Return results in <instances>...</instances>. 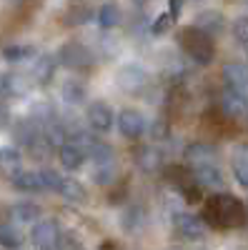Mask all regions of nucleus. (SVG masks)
Here are the masks:
<instances>
[{"label": "nucleus", "mask_w": 248, "mask_h": 250, "mask_svg": "<svg viewBox=\"0 0 248 250\" xmlns=\"http://www.w3.org/2000/svg\"><path fill=\"white\" fill-rule=\"evenodd\" d=\"M90 18H93L90 5H70V8L66 10L63 23H66V25H83V23H88Z\"/></svg>", "instance_id": "bb28decb"}, {"label": "nucleus", "mask_w": 248, "mask_h": 250, "mask_svg": "<svg viewBox=\"0 0 248 250\" xmlns=\"http://www.w3.org/2000/svg\"><path fill=\"white\" fill-rule=\"evenodd\" d=\"M223 15L221 13H213V10H203V13H198V18H196V28L198 30H203L205 35H218V33H223Z\"/></svg>", "instance_id": "2eb2a0df"}, {"label": "nucleus", "mask_w": 248, "mask_h": 250, "mask_svg": "<svg viewBox=\"0 0 248 250\" xmlns=\"http://www.w3.org/2000/svg\"><path fill=\"white\" fill-rule=\"evenodd\" d=\"M23 233L18 230V225H13V223H0V245L3 248H10V250H15V248H20L23 245Z\"/></svg>", "instance_id": "5701e85b"}, {"label": "nucleus", "mask_w": 248, "mask_h": 250, "mask_svg": "<svg viewBox=\"0 0 248 250\" xmlns=\"http://www.w3.org/2000/svg\"><path fill=\"white\" fill-rule=\"evenodd\" d=\"M40 215H43V210L35 205V203H28V200H23V203H15L13 208H10V218L15 220V223H38L40 220Z\"/></svg>", "instance_id": "dca6fc26"}, {"label": "nucleus", "mask_w": 248, "mask_h": 250, "mask_svg": "<svg viewBox=\"0 0 248 250\" xmlns=\"http://www.w3.org/2000/svg\"><path fill=\"white\" fill-rule=\"evenodd\" d=\"M86 120H88V125L95 133H108L113 128L115 113H113V108L108 105V103L95 100V103H90L88 110H86Z\"/></svg>", "instance_id": "423d86ee"}, {"label": "nucleus", "mask_w": 248, "mask_h": 250, "mask_svg": "<svg viewBox=\"0 0 248 250\" xmlns=\"http://www.w3.org/2000/svg\"><path fill=\"white\" fill-rule=\"evenodd\" d=\"M146 83H148L146 70H140V68H126V70H120V85L126 88V90L140 88V85H146Z\"/></svg>", "instance_id": "b1692460"}, {"label": "nucleus", "mask_w": 248, "mask_h": 250, "mask_svg": "<svg viewBox=\"0 0 248 250\" xmlns=\"http://www.w3.org/2000/svg\"><path fill=\"white\" fill-rule=\"evenodd\" d=\"M178 45L196 65H211L216 58V43L211 35H205L196 25H185L178 30Z\"/></svg>", "instance_id": "f03ea898"}, {"label": "nucleus", "mask_w": 248, "mask_h": 250, "mask_svg": "<svg viewBox=\"0 0 248 250\" xmlns=\"http://www.w3.org/2000/svg\"><path fill=\"white\" fill-rule=\"evenodd\" d=\"M113 178H115V165H113V163H111V165H95L93 180H95L98 185H108V183H113Z\"/></svg>", "instance_id": "7c9ffc66"}, {"label": "nucleus", "mask_w": 248, "mask_h": 250, "mask_svg": "<svg viewBox=\"0 0 248 250\" xmlns=\"http://www.w3.org/2000/svg\"><path fill=\"white\" fill-rule=\"evenodd\" d=\"M218 108H221V115L228 118V120L248 118V98H243L233 90H223L221 100H218Z\"/></svg>", "instance_id": "6e6552de"}, {"label": "nucleus", "mask_w": 248, "mask_h": 250, "mask_svg": "<svg viewBox=\"0 0 248 250\" xmlns=\"http://www.w3.org/2000/svg\"><path fill=\"white\" fill-rule=\"evenodd\" d=\"M88 158H93L95 165H111V163H113V148H111L108 143L98 140L93 148L88 150Z\"/></svg>", "instance_id": "c85d7f7f"}, {"label": "nucleus", "mask_w": 248, "mask_h": 250, "mask_svg": "<svg viewBox=\"0 0 248 250\" xmlns=\"http://www.w3.org/2000/svg\"><path fill=\"white\" fill-rule=\"evenodd\" d=\"M58 160L66 170H78V168H83V163H86L88 158L80 148H75L73 143H60L58 145Z\"/></svg>", "instance_id": "f8f14e48"}, {"label": "nucleus", "mask_w": 248, "mask_h": 250, "mask_svg": "<svg viewBox=\"0 0 248 250\" xmlns=\"http://www.w3.org/2000/svg\"><path fill=\"white\" fill-rule=\"evenodd\" d=\"M10 90H13V78H10V75H3V73H0V98L10 95Z\"/></svg>", "instance_id": "72a5a7b5"}, {"label": "nucleus", "mask_w": 248, "mask_h": 250, "mask_svg": "<svg viewBox=\"0 0 248 250\" xmlns=\"http://www.w3.org/2000/svg\"><path fill=\"white\" fill-rule=\"evenodd\" d=\"M173 228L183 240H201L203 233H205L203 220L198 215H191V213H176L173 215Z\"/></svg>", "instance_id": "9d476101"}, {"label": "nucleus", "mask_w": 248, "mask_h": 250, "mask_svg": "<svg viewBox=\"0 0 248 250\" xmlns=\"http://www.w3.org/2000/svg\"><path fill=\"white\" fill-rule=\"evenodd\" d=\"M20 165H23V155H20L18 148H13V145L0 148V170L13 178L15 173H20Z\"/></svg>", "instance_id": "6ab92c4d"}, {"label": "nucleus", "mask_w": 248, "mask_h": 250, "mask_svg": "<svg viewBox=\"0 0 248 250\" xmlns=\"http://www.w3.org/2000/svg\"><path fill=\"white\" fill-rule=\"evenodd\" d=\"M173 20H176V18H173L171 13H160V15L153 20V28H151V33H153V35H163L165 30H171Z\"/></svg>", "instance_id": "2f4dec72"}, {"label": "nucleus", "mask_w": 248, "mask_h": 250, "mask_svg": "<svg viewBox=\"0 0 248 250\" xmlns=\"http://www.w3.org/2000/svg\"><path fill=\"white\" fill-rule=\"evenodd\" d=\"M58 93H60V98H63L66 103H70V105H80V103H86V98H88L86 85H83L78 78L63 80V83H60V88H58Z\"/></svg>", "instance_id": "4468645a"}, {"label": "nucleus", "mask_w": 248, "mask_h": 250, "mask_svg": "<svg viewBox=\"0 0 248 250\" xmlns=\"http://www.w3.org/2000/svg\"><path fill=\"white\" fill-rule=\"evenodd\" d=\"M148 123H146V115H143L140 110H133V108H126L118 113V130L123 138L128 140H138L143 138V133H146Z\"/></svg>", "instance_id": "20e7f679"}, {"label": "nucleus", "mask_w": 248, "mask_h": 250, "mask_svg": "<svg viewBox=\"0 0 248 250\" xmlns=\"http://www.w3.org/2000/svg\"><path fill=\"white\" fill-rule=\"evenodd\" d=\"M10 125V110L0 103V128H8Z\"/></svg>", "instance_id": "f704fd0d"}, {"label": "nucleus", "mask_w": 248, "mask_h": 250, "mask_svg": "<svg viewBox=\"0 0 248 250\" xmlns=\"http://www.w3.org/2000/svg\"><path fill=\"white\" fill-rule=\"evenodd\" d=\"M10 185L15 188L18 193H38V190H43V188H40L38 173H33V170H20V173H15V175L10 178Z\"/></svg>", "instance_id": "a211bd4d"}, {"label": "nucleus", "mask_w": 248, "mask_h": 250, "mask_svg": "<svg viewBox=\"0 0 248 250\" xmlns=\"http://www.w3.org/2000/svg\"><path fill=\"white\" fill-rule=\"evenodd\" d=\"M98 25L103 28V30H111V28H115V25H120V8L118 5H113V3H106V5H100V10H98Z\"/></svg>", "instance_id": "4be33fe9"}, {"label": "nucleus", "mask_w": 248, "mask_h": 250, "mask_svg": "<svg viewBox=\"0 0 248 250\" xmlns=\"http://www.w3.org/2000/svg\"><path fill=\"white\" fill-rule=\"evenodd\" d=\"M203 225L218 228V230H233L248 223L246 205L231 193H213L203 203Z\"/></svg>", "instance_id": "f257e3e1"}, {"label": "nucleus", "mask_w": 248, "mask_h": 250, "mask_svg": "<svg viewBox=\"0 0 248 250\" xmlns=\"http://www.w3.org/2000/svg\"><path fill=\"white\" fill-rule=\"evenodd\" d=\"M193 180L201 188H211V190H218L223 188V173L218 170V165H203V168H193Z\"/></svg>", "instance_id": "9b49d317"}, {"label": "nucleus", "mask_w": 248, "mask_h": 250, "mask_svg": "<svg viewBox=\"0 0 248 250\" xmlns=\"http://www.w3.org/2000/svg\"><path fill=\"white\" fill-rule=\"evenodd\" d=\"M133 155H135V163L143 173H156L163 165V155H160L158 148H153V145H143V148H138Z\"/></svg>", "instance_id": "ddd939ff"}, {"label": "nucleus", "mask_w": 248, "mask_h": 250, "mask_svg": "<svg viewBox=\"0 0 248 250\" xmlns=\"http://www.w3.org/2000/svg\"><path fill=\"white\" fill-rule=\"evenodd\" d=\"M30 238L40 250H55L60 238H63V233H60L55 220H38L33 225V230H30Z\"/></svg>", "instance_id": "39448f33"}, {"label": "nucleus", "mask_w": 248, "mask_h": 250, "mask_svg": "<svg viewBox=\"0 0 248 250\" xmlns=\"http://www.w3.org/2000/svg\"><path fill=\"white\" fill-rule=\"evenodd\" d=\"M223 83H225V90H233L243 98H248V68L241 65V62H228L223 65Z\"/></svg>", "instance_id": "1a4fd4ad"}, {"label": "nucleus", "mask_w": 248, "mask_h": 250, "mask_svg": "<svg viewBox=\"0 0 248 250\" xmlns=\"http://www.w3.org/2000/svg\"><path fill=\"white\" fill-rule=\"evenodd\" d=\"M38 178H40V188H43V190H58L60 180H63V175L55 173V170H50V168L40 170V173H38Z\"/></svg>", "instance_id": "c756f323"}, {"label": "nucleus", "mask_w": 248, "mask_h": 250, "mask_svg": "<svg viewBox=\"0 0 248 250\" xmlns=\"http://www.w3.org/2000/svg\"><path fill=\"white\" fill-rule=\"evenodd\" d=\"M233 175H236V180L243 188H248V148L236 153V158H233Z\"/></svg>", "instance_id": "cd10ccee"}, {"label": "nucleus", "mask_w": 248, "mask_h": 250, "mask_svg": "<svg viewBox=\"0 0 248 250\" xmlns=\"http://www.w3.org/2000/svg\"><path fill=\"white\" fill-rule=\"evenodd\" d=\"M55 193L68 203H83L86 200V188H83V183H78L75 178H63Z\"/></svg>", "instance_id": "f3484780"}, {"label": "nucleus", "mask_w": 248, "mask_h": 250, "mask_svg": "<svg viewBox=\"0 0 248 250\" xmlns=\"http://www.w3.org/2000/svg\"><path fill=\"white\" fill-rule=\"evenodd\" d=\"M55 62H60V65H66L70 70H90L93 68V50L88 45H83V43H66V45H60L58 48V58Z\"/></svg>", "instance_id": "7ed1b4c3"}, {"label": "nucleus", "mask_w": 248, "mask_h": 250, "mask_svg": "<svg viewBox=\"0 0 248 250\" xmlns=\"http://www.w3.org/2000/svg\"><path fill=\"white\" fill-rule=\"evenodd\" d=\"M183 158H185V163H188V165H193V168L216 165V160H218V148H216V145H211V143L198 140V143H191L188 148H185Z\"/></svg>", "instance_id": "0eeeda50"}, {"label": "nucleus", "mask_w": 248, "mask_h": 250, "mask_svg": "<svg viewBox=\"0 0 248 250\" xmlns=\"http://www.w3.org/2000/svg\"><path fill=\"white\" fill-rule=\"evenodd\" d=\"M168 250H183V248H168Z\"/></svg>", "instance_id": "c9c22d12"}, {"label": "nucleus", "mask_w": 248, "mask_h": 250, "mask_svg": "<svg viewBox=\"0 0 248 250\" xmlns=\"http://www.w3.org/2000/svg\"><path fill=\"white\" fill-rule=\"evenodd\" d=\"M233 38L238 40V43L248 45V15L238 18L236 23H233Z\"/></svg>", "instance_id": "473e14b6"}, {"label": "nucleus", "mask_w": 248, "mask_h": 250, "mask_svg": "<svg viewBox=\"0 0 248 250\" xmlns=\"http://www.w3.org/2000/svg\"><path fill=\"white\" fill-rule=\"evenodd\" d=\"M246 210H248V205H246Z\"/></svg>", "instance_id": "e433bc0d"}, {"label": "nucleus", "mask_w": 248, "mask_h": 250, "mask_svg": "<svg viewBox=\"0 0 248 250\" xmlns=\"http://www.w3.org/2000/svg\"><path fill=\"white\" fill-rule=\"evenodd\" d=\"M25 150L30 153V158H35V160H43V158H48L50 153H53V140L40 130L28 145H25Z\"/></svg>", "instance_id": "412c9836"}, {"label": "nucleus", "mask_w": 248, "mask_h": 250, "mask_svg": "<svg viewBox=\"0 0 248 250\" xmlns=\"http://www.w3.org/2000/svg\"><path fill=\"white\" fill-rule=\"evenodd\" d=\"M33 55H35V48L33 45H23V43H15V45L3 48V58L8 62H23V60H30Z\"/></svg>", "instance_id": "a878e982"}, {"label": "nucleus", "mask_w": 248, "mask_h": 250, "mask_svg": "<svg viewBox=\"0 0 248 250\" xmlns=\"http://www.w3.org/2000/svg\"><path fill=\"white\" fill-rule=\"evenodd\" d=\"M55 250H58V248H55Z\"/></svg>", "instance_id": "4c0bfd02"}, {"label": "nucleus", "mask_w": 248, "mask_h": 250, "mask_svg": "<svg viewBox=\"0 0 248 250\" xmlns=\"http://www.w3.org/2000/svg\"><path fill=\"white\" fill-rule=\"evenodd\" d=\"M38 133H40V128H38V125H35L30 118H23V120H20L15 128H13V138H15L18 143H23V145H28Z\"/></svg>", "instance_id": "393cba45"}, {"label": "nucleus", "mask_w": 248, "mask_h": 250, "mask_svg": "<svg viewBox=\"0 0 248 250\" xmlns=\"http://www.w3.org/2000/svg\"><path fill=\"white\" fill-rule=\"evenodd\" d=\"M55 58L53 55H40L35 58V65H33V78L35 83H50V78L55 75Z\"/></svg>", "instance_id": "aec40b11"}]
</instances>
